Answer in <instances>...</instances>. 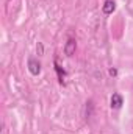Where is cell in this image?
Wrapping results in <instances>:
<instances>
[{
    "label": "cell",
    "mask_w": 133,
    "mask_h": 134,
    "mask_svg": "<svg viewBox=\"0 0 133 134\" xmlns=\"http://www.w3.org/2000/svg\"><path fill=\"white\" fill-rule=\"evenodd\" d=\"M28 70L32 75H39L41 73V63L34 58H30L28 59Z\"/></svg>",
    "instance_id": "1"
},
{
    "label": "cell",
    "mask_w": 133,
    "mask_h": 134,
    "mask_svg": "<svg viewBox=\"0 0 133 134\" xmlns=\"http://www.w3.org/2000/svg\"><path fill=\"white\" fill-rule=\"evenodd\" d=\"M110 103H111V108H113V109H121V106L124 104V98H122L121 94H113Z\"/></svg>",
    "instance_id": "2"
},
{
    "label": "cell",
    "mask_w": 133,
    "mask_h": 134,
    "mask_svg": "<svg viewBox=\"0 0 133 134\" xmlns=\"http://www.w3.org/2000/svg\"><path fill=\"white\" fill-rule=\"evenodd\" d=\"M75 47H77L75 39H69L66 42V47H64V53H66L67 56H72V55L75 53Z\"/></svg>",
    "instance_id": "3"
},
{
    "label": "cell",
    "mask_w": 133,
    "mask_h": 134,
    "mask_svg": "<svg viewBox=\"0 0 133 134\" xmlns=\"http://www.w3.org/2000/svg\"><path fill=\"white\" fill-rule=\"evenodd\" d=\"M114 9H116V3H114L113 0H105V3H103V6H102V11H103L105 14H113Z\"/></svg>",
    "instance_id": "4"
},
{
    "label": "cell",
    "mask_w": 133,
    "mask_h": 134,
    "mask_svg": "<svg viewBox=\"0 0 133 134\" xmlns=\"http://www.w3.org/2000/svg\"><path fill=\"white\" fill-rule=\"evenodd\" d=\"M55 70H57V73H58V80H60V83H63V81H64V76H66V70H64L63 67L58 66L57 61H55Z\"/></svg>",
    "instance_id": "5"
},
{
    "label": "cell",
    "mask_w": 133,
    "mask_h": 134,
    "mask_svg": "<svg viewBox=\"0 0 133 134\" xmlns=\"http://www.w3.org/2000/svg\"><path fill=\"white\" fill-rule=\"evenodd\" d=\"M36 50H38V53H39V55H42L44 48H42V44H41V42H38V47H36Z\"/></svg>",
    "instance_id": "6"
},
{
    "label": "cell",
    "mask_w": 133,
    "mask_h": 134,
    "mask_svg": "<svg viewBox=\"0 0 133 134\" xmlns=\"http://www.w3.org/2000/svg\"><path fill=\"white\" fill-rule=\"evenodd\" d=\"M108 73H110L111 76H116V75H117V70H116V69H110V72H108Z\"/></svg>",
    "instance_id": "7"
}]
</instances>
